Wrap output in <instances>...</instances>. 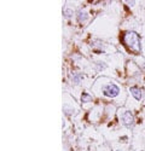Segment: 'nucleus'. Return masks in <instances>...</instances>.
<instances>
[{
	"instance_id": "obj_6",
	"label": "nucleus",
	"mask_w": 145,
	"mask_h": 151,
	"mask_svg": "<svg viewBox=\"0 0 145 151\" xmlns=\"http://www.w3.org/2000/svg\"><path fill=\"white\" fill-rule=\"evenodd\" d=\"M81 98H82V102H90V100L92 99V98H91V96H88L87 93H83Z\"/></svg>"
},
{
	"instance_id": "obj_7",
	"label": "nucleus",
	"mask_w": 145,
	"mask_h": 151,
	"mask_svg": "<svg viewBox=\"0 0 145 151\" xmlns=\"http://www.w3.org/2000/svg\"><path fill=\"white\" fill-rule=\"evenodd\" d=\"M81 78H82L81 75H74V76H72V80H74L76 83H79V82H80V80H81Z\"/></svg>"
},
{
	"instance_id": "obj_9",
	"label": "nucleus",
	"mask_w": 145,
	"mask_h": 151,
	"mask_svg": "<svg viewBox=\"0 0 145 151\" xmlns=\"http://www.w3.org/2000/svg\"><path fill=\"white\" fill-rule=\"evenodd\" d=\"M117 151H122V150H117Z\"/></svg>"
},
{
	"instance_id": "obj_2",
	"label": "nucleus",
	"mask_w": 145,
	"mask_h": 151,
	"mask_svg": "<svg viewBox=\"0 0 145 151\" xmlns=\"http://www.w3.org/2000/svg\"><path fill=\"white\" fill-rule=\"evenodd\" d=\"M118 93H120V88H118V86H116L115 83H110V85L105 86L103 88V94L106 96V97H110V98L117 97Z\"/></svg>"
},
{
	"instance_id": "obj_3",
	"label": "nucleus",
	"mask_w": 145,
	"mask_h": 151,
	"mask_svg": "<svg viewBox=\"0 0 145 151\" xmlns=\"http://www.w3.org/2000/svg\"><path fill=\"white\" fill-rule=\"evenodd\" d=\"M122 122L126 127H131V126L134 123V116L131 111H125L122 115Z\"/></svg>"
},
{
	"instance_id": "obj_4",
	"label": "nucleus",
	"mask_w": 145,
	"mask_h": 151,
	"mask_svg": "<svg viewBox=\"0 0 145 151\" xmlns=\"http://www.w3.org/2000/svg\"><path fill=\"white\" fill-rule=\"evenodd\" d=\"M131 93H132V96L134 97L137 100H140L141 99V91L139 88H137V87H132V88H131Z\"/></svg>"
},
{
	"instance_id": "obj_8",
	"label": "nucleus",
	"mask_w": 145,
	"mask_h": 151,
	"mask_svg": "<svg viewBox=\"0 0 145 151\" xmlns=\"http://www.w3.org/2000/svg\"><path fill=\"white\" fill-rule=\"evenodd\" d=\"M64 14H65L67 17H70L71 14H72V11H70V10H65V11H64Z\"/></svg>"
},
{
	"instance_id": "obj_1",
	"label": "nucleus",
	"mask_w": 145,
	"mask_h": 151,
	"mask_svg": "<svg viewBox=\"0 0 145 151\" xmlns=\"http://www.w3.org/2000/svg\"><path fill=\"white\" fill-rule=\"evenodd\" d=\"M122 42L133 53H136V55L140 53V51H141L140 37L136 32H126L122 35Z\"/></svg>"
},
{
	"instance_id": "obj_5",
	"label": "nucleus",
	"mask_w": 145,
	"mask_h": 151,
	"mask_svg": "<svg viewBox=\"0 0 145 151\" xmlns=\"http://www.w3.org/2000/svg\"><path fill=\"white\" fill-rule=\"evenodd\" d=\"M87 19V14H86V11H83V10H80L78 12V21L79 22H85Z\"/></svg>"
}]
</instances>
